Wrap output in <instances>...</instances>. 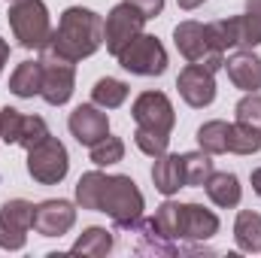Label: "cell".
I'll return each instance as SVG.
<instances>
[{"mask_svg":"<svg viewBox=\"0 0 261 258\" xmlns=\"http://www.w3.org/2000/svg\"><path fill=\"white\" fill-rule=\"evenodd\" d=\"M70 170V158H67V149L58 137H43L37 146L28 149V173L34 183L40 186H55L61 183Z\"/></svg>","mask_w":261,"mask_h":258,"instance_id":"52a82bcc","label":"cell"},{"mask_svg":"<svg viewBox=\"0 0 261 258\" xmlns=\"http://www.w3.org/2000/svg\"><path fill=\"white\" fill-rule=\"evenodd\" d=\"M176 3H179V9H197L203 0H176Z\"/></svg>","mask_w":261,"mask_h":258,"instance_id":"1f68e13d","label":"cell"},{"mask_svg":"<svg viewBox=\"0 0 261 258\" xmlns=\"http://www.w3.org/2000/svg\"><path fill=\"white\" fill-rule=\"evenodd\" d=\"M146 21H149V18H146L130 0L116 3V6L110 9L107 21H103V43H107V52H110V55H119L137 34H143V24H146Z\"/></svg>","mask_w":261,"mask_h":258,"instance_id":"9c48e42d","label":"cell"},{"mask_svg":"<svg viewBox=\"0 0 261 258\" xmlns=\"http://www.w3.org/2000/svg\"><path fill=\"white\" fill-rule=\"evenodd\" d=\"M182 173H186V186H203L213 173H216V167H213V155L210 152H186L182 155Z\"/></svg>","mask_w":261,"mask_h":258,"instance_id":"7402d4cb","label":"cell"},{"mask_svg":"<svg viewBox=\"0 0 261 258\" xmlns=\"http://www.w3.org/2000/svg\"><path fill=\"white\" fill-rule=\"evenodd\" d=\"M125 158V143L119 140V137H103V140H97L94 146H91V161L97 164V167H110V164H119Z\"/></svg>","mask_w":261,"mask_h":258,"instance_id":"484cf974","label":"cell"},{"mask_svg":"<svg viewBox=\"0 0 261 258\" xmlns=\"http://www.w3.org/2000/svg\"><path fill=\"white\" fill-rule=\"evenodd\" d=\"M40 52H43L40 55V67H43V91H40V97L49 107H64L73 97V88H76V61L58 55L52 46H43Z\"/></svg>","mask_w":261,"mask_h":258,"instance_id":"5b68a950","label":"cell"},{"mask_svg":"<svg viewBox=\"0 0 261 258\" xmlns=\"http://www.w3.org/2000/svg\"><path fill=\"white\" fill-rule=\"evenodd\" d=\"M67 128L76 137V143H82V146L91 149L97 140H103L110 134V119H107V113H100L97 104H82V107H76L70 113Z\"/></svg>","mask_w":261,"mask_h":258,"instance_id":"5bb4252c","label":"cell"},{"mask_svg":"<svg viewBox=\"0 0 261 258\" xmlns=\"http://www.w3.org/2000/svg\"><path fill=\"white\" fill-rule=\"evenodd\" d=\"M12 3H15V0H12Z\"/></svg>","mask_w":261,"mask_h":258,"instance_id":"d6a6232c","label":"cell"},{"mask_svg":"<svg viewBox=\"0 0 261 258\" xmlns=\"http://www.w3.org/2000/svg\"><path fill=\"white\" fill-rule=\"evenodd\" d=\"M203 189H206V197H210L216 207H222V210L237 207L240 197H243L240 179H237L234 173H213V176L203 183Z\"/></svg>","mask_w":261,"mask_h":258,"instance_id":"e0dca14e","label":"cell"},{"mask_svg":"<svg viewBox=\"0 0 261 258\" xmlns=\"http://www.w3.org/2000/svg\"><path fill=\"white\" fill-rule=\"evenodd\" d=\"M76 203L82 210H94V213H107L116 228L130 231L140 216H143V192L137 189V183L122 173H100V170H88L79 176L76 183Z\"/></svg>","mask_w":261,"mask_h":258,"instance_id":"6da1fadb","label":"cell"},{"mask_svg":"<svg viewBox=\"0 0 261 258\" xmlns=\"http://www.w3.org/2000/svg\"><path fill=\"white\" fill-rule=\"evenodd\" d=\"M197 146L210 155H225L228 152V122L213 119L197 128Z\"/></svg>","mask_w":261,"mask_h":258,"instance_id":"603a6c76","label":"cell"},{"mask_svg":"<svg viewBox=\"0 0 261 258\" xmlns=\"http://www.w3.org/2000/svg\"><path fill=\"white\" fill-rule=\"evenodd\" d=\"M70 252H76V255H91V258L107 255V252H113V234H110L107 228L91 225V228H85V231H82V237L73 243V249H70Z\"/></svg>","mask_w":261,"mask_h":258,"instance_id":"44dd1931","label":"cell"},{"mask_svg":"<svg viewBox=\"0 0 261 258\" xmlns=\"http://www.w3.org/2000/svg\"><path fill=\"white\" fill-rule=\"evenodd\" d=\"M152 183L161 194H176L179 189H186V173H182V155H158L152 164Z\"/></svg>","mask_w":261,"mask_h":258,"instance_id":"2e32d148","label":"cell"},{"mask_svg":"<svg viewBox=\"0 0 261 258\" xmlns=\"http://www.w3.org/2000/svg\"><path fill=\"white\" fill-rule=\"evenodd\" d=\"M31 228H34V203L31 200L15 197L0 207V249H6V252L24 249Z\"/></svg>","mask_w":261,"mask_h":258,"instance_id":"30bf717a","label":"cell"},{"mask_svg":"<svg viewBox=\"0 0 261 258\" xmlns=\"http://www.w3.org/2000/svg\"><path fill=\"white\" fill-rule=\"evenodd\" d=\"M91 100L103 110H119L125 100H128V82L122 79H113V76H103L94 82L91 88Z\"/></svg>","mask_w":261,"mask_h":258,"instance_id":"ffe728a7","label":"cell"},{"mask_svg":"<svg viewBox=\"0 0 261 258\" xmlns=\"http://www.w3.org/2000/svg\"><path fill=\"white\" fill-rule=\"evenodd\" d=\"M9 91L15 97H34L43 91V67L40 61H21L9 76Z\"/></svg>","mask_w":261,"mask_h":258,"instance_id":"d6986e66","label":"cell"},{"mask_svg":"<svg viewBox=\"0 0 261 258\" xmlns=\"http://www.w3.org/2000/svg\"><path fill=\"white\" fill-rule=\"evenodd\" d=\"M130 116L137 122V128L143 131H155V134H170L176 125V113H173V104L164 91H143L134 107H130Z\"/></svg>","mask_w":261,"mask_h":258,"instance_id":"8fae6325","label":"cell"},{"mask_svg":"<svg viewBox=\"0 0 261 258\" xmlns=\"http://www.w3.org/2000/svg\"><path fill=\"white\" fill-rule=\"evenodd\" d=\"M116 61L134 76H161L167 70V52L158 37L137 34L128 46L116 55Z\"/></svg>","mask_w":261,"mask_h":258,"instance_id":"ba28073f","label":"cell"},{"mask_svg":"<svg viewBox=\"0 0 261 258\" xmlns=\"http://www.w3.org/2000/svg\"><path fill=\"white\" fill-rule=\"evenodd\" d=\"M173 43H176V49L182 52V58L189 64H200V67H206L210 73L225 67V52H219L213 46L210 31L200 21H179L176 31H173Z\"/></svg>","mask_w":261,"mask_h":258,"instance_id":"8992f818","label":"cell"},{"mask_svg":"<svg viewBox=\"0 0 261 258\" xmlns=\"http://www.w3.org/2000/svg\"><path fill=\"white\" fill-rule=\"evenodd\" d=\"M146 18H155V15H161V9H164V0H130Z\"/></svg>","mask_w":261,"mask_h":258,"instance_id":"f1b7e54d","label":"cell"},{"mask_svg":"<svg viewBox=\"0 0 261 258\" xmlns=\"http://www.w3.org/2000/svg\"><path fill=\"white\" fill-rule=\"evenodd\" d=\"M240 46H261V0H246V12L240 15Z\"/></svg>","mask_w":261,"mask_h":258,"instance_id":"cb8c5ba5","label":"cell"},{"mask_svg":"<svg viewBox=\"0 0 261 258\" xmlns=\"http://www.w3.org/2000/svg\"><path fill=\"white\" fill-rule=\"evenodd\" d=\"M234 240L243 252L258 255L261 252V216L252 210H240L234 222Z\"/></svg>","mask_w":261,"mask_h":258,"instance_id":"ac0fdd59","label":"cell"},{"mask_svg":"<svg viewBox=\"0 0 261 258\" xmlns=\"http://www.w3.org/2000/svg\"><path fill=\"white\" fill-rule=\"evenodd\" d=\"M234 113H237V125L255 131V134L261 137V94L246 91V97L234 107Z\"/></svg>","mask_w":261,"mask_h":258,"instance_id":"4316f807","label":"cell"},{"mask_svg":"<svg viewBox=\"0 0 261 258\" xmlns=\"http://www.w3.org/2000/svg\"><path fill=\"white\" fill-rule=\"evenodd\" d=\"M225 70H228V79H231L240 91H258L261 88V58L252 49L234 52V55L225 61Z\"/></svg>","mask_w":261,"mask_h":258,"instance_id":"9a60e30c","label":"cell"},{"mask_svg":"<svg viewBox=\"0 0 261 258\" xmlns=\"http://www.w3.org/2000/svg\"><path fill=\"white\" fill-rule=\"evenodd\" d=\"M76 225V210L70 200L52 197L34 207V231L43 237H61Z\"/></svg>","mask_w":261,"mask_h":258,"instance_id":"4fadbf2b","label":"cell"},{"mask_svg":"<svg viewBox=\"0 0 261 258\" xmlns=\"http://www.w3.org/2000/svg\"><path fill=\"white\" fill-rule=\"evenodd\" d=\"M210 31V40L219 52H228L234 46H240V15L237 18H219V21H210L206 24Z\"/></svg>","mask_w":261,"mask_h":258,"instance_id":"d4e9b609","label":"cell"},{"mask_svg":"<svg viewBox=\"0 0 261 258\" xmlns=\"http://www.w3.org/2000/svg\"><path fill=\"white\" fill-rule=\"evenodd\" d=\"M176 88H179V97L195 110H203V107H210L216 100V79L200 64L182 67V73L176 76Z\"/></svg>","mask_w":261,"mask_h":258,"instance_id":"7c38bea8","label":"cell"},{"mask_svg":"<svg viewBox=\"0 0 261 258\" xmlns=\"http://www.w3.org/2000/svg\"><path fill=\"white\" fill-rule=\"evenodd\" d=\"M6 58H9V43L0 37V73H3V64H6Z\"/></svg>","mask_w":261,"mask_h":258,"instance_id":"f546056e","label":"cell"},{"mask_svg":"<svg viewBox=\"0 0 261 258\" xmlns=\"http://www.w3.org/2000/svg\"><path fill=\"white\" fill-rule=\"evenodd\" d=\"M49 46L70 61L91 58L103 46V18L94 9L70 6V9H64V15L58 21V31H52Z\"/></svg>","mask_w":261,"mask_h":258,"instance_id":"7a4b0ae2","label":"cell"},{"mask_svg":"<svg viewBox=\"0 0 261 258\" xmlns=\"http://www.w3.org/2000/svg\"><path fill=\"white\" fill-rule=\"evenodd\" d=\"M134 143H137V149H140L143 155L158 158V155H164V152H167V146H170V134H155V131L137 128V131H134Z\"/></svg>","mask_w":261,"mask_h":258,"instance_id":"83f0119b","label":"cell"},{"mask_svg":"<svg viewBox=\"0 0 261 258\" xmlns=\"http://www.w3.org/2000/svg\"><path fill=\"white\" fill-rule=\"evenodd\" d=\"M9 28L24 49H43L52 40V21L43 0H15L9 6Z\"/></svg>","mask_w":261,"mask_h":258,"instance_id":"277c9868","label":"cell"},{"mask_svg":"<svg viewBox=\"0 0 261 258\" xmlns=\"http://www.w3.org/2000/svg\"><path fill=\"white\" fill-rule=\"evenodd\" d=\"M252 189H255V194L261 197V167L258 170H252Z\"/></svg>","mask_w":261,"mask_h":258,"instance_id":"4dcf8cb0","label":"cell"},{"mask_svg":"<svg viewBox=\"0 0 261 258\" xmlns=\"http://www.w3.org/2000/svg\"><path fill=\"white\" fill-rule=\"evenodd\" d=\"M155 228L173 240V243H182L186 240H210L213 234H219V216L200 203H176V200H164L155 216H152ZM192 249V246H189ZM195 252V249H192Z\"/></svg>","mask_w":261,"mask_h":258,"instance_id":"3957f363","label":"cell"}]
</instances>
